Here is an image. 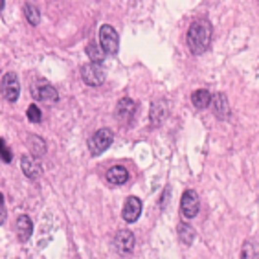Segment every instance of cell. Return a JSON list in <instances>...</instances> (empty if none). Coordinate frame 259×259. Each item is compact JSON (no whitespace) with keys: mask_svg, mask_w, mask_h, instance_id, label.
<instances>
[{"mask_svg":"<svg viewBox=\"0 0 259 259\" xmlns=\"http://www.w3.org/2000/svg\"><path fill=\"white\" fill-rule=\"evenodd\" d=\"M214 37V28L208 19H197L193 21L188 30V48L191 54L202 55L212 44Z\"/></svg>","mask_w":259,"mask_h":259,"instance_id":"6da1fadb","label":"cell"},{"mask_svg":"<svg viewBox=\"0 0 259 259\" xmlns=\"http://www.w3.org/2000/svg\"><path fill=\"white\" fill-rule=\"evenodd\" d=\"M112 140H114V132H112L110 129H107V127H105V129L96 130V132L90 136V140H88V152H90L92 156L103 154V152L110 147Z\"/></svg>","mask_w":259,"mask_h":259,"instance_id":"7a4b0ae2","label":"cell"},{"mask_svg":"<svg viewBox=\"0 0 259 259\" xmlns=\"http://www.w3.org/2000/svg\"><path fill=\"white\" fill-rule=\"evenodd\" d=\"M31 96L43 101V103H55L59 101V92L55 90V86L52 83H48L46 79H37L31 85Z\"/></svg>","mask_w":259,"mask_h":259,"instance_id":"3957f363","label":"cell"},{"mask_svg":"<svg viewBox=\"0 0 259 259\" xmlns=\"http://www.w3.org/2000/svg\"><path fill=\"white\" fill-rule=\"evenodd\" d=\"M99 46H101V50L108 55L118 54L120 39H118V33H116V30L110 24H103V26L99 28Z\"/></svg>","mask_w":259,"mask_h":259,"instance_id":"277c9868","label":"cell"},{"mask_svg":"<svg viewBox=\"0 0 259 259\" xmlns=\"http://www.w3.org/2000/svg\"><path fill=\"white\" fill-rule=\"evenodd\" d=\"M81 79L88 86H101L105 83V70L99 63H88L81 66Z\"/></svg>","mask_w":259,"mask_h":259,"instance_id":"5b68a950","label":"cell"},{"mask_svg":"<svg viewBox=\"0 0 259 259\" xmlns=\"http://www.w3.org/2000/svg\"><path fill=\"white\" fill-rule=\"evenodd\" d=\"M0 92L6 101L9 103H15L19 96H21V83H19V77L13 72H8L6 76L2 77V83H0Z\"/></svg>","mask_w":259,"mask_h":259,"instance_id":"8992f818","label":"cell"},{"mask_svg":"<svg viewBox=\"0 0 259 259\" xmlns=\"http://www.w3.org/2000/svg\"><path fill=\"white\" fill-rule=\"evenodd\" d=\"M200 208V200L195 190H186L182 198H180V212H182L184 219H193L198 214Z\"/></svg>","mask_w":259,"mask_h":259,"instance_id":"52a82bcc","label":"cell"},{"mask_svg":"<svg viewBox=\"0 0 259 259\" xmlns=\"http://www.w3.org/2000/svg\"><path fill=\"white\" fill-rule=\"evenodd\" d=\"M21 168H22L24 175L28 176V178H31V180H39L43 176V171H44L43 164L33 154H24L22 158H21Z\"/></svg>","mask_w":259,"mask_h":259,"instance_id":"ba28073f","label":"cell"},{"mask_svg":"<svg viewBox=\"0 0 259 259\" xmlns=\"http://www.w3.org/2000/svg\"><path fill=\"white\" fill-rule=\"evenodd\" d=\"M114 246L116 252L122 256H130L134 250V236L130 230H120L114 236Z\"/></svg>","mask_w":259,"mask_h":259,"instance_id":"9c48e42d","label":"cell"},{"mask_svg":"<svg viewBox=\"0 0 259 259\" xmlns=\"http://www.w3.org/2000/svg\"><path fill=\"white\" fill-rule=\"evenodd\" d=\"M142 215V200L138 197H129L122 210V217L125 222H136Z\"/></svg>","mask_w":259,"mask_h":259,"instance_id":"30bf717a","label":"cell"},{"mask_svg":"<svg viewBox=\"0 0 259 259\" xmlns=\"http://www.w3.org/2000/svg\"><path fill=\"white\" fill-rule=\"evenodd\" d=\"M210 105H212L215 116H217L219 120H226V118L230 116V105H228L226 94H222V92L214 94V96H212V101H210Z\"/></svg>","mask_w":259,"mask_h":259,"instance_id":"8fae6325","label":"cell"},{"mask_svg":"<svg viewBox=\"0 0 259 259\" xmlns=\"http://www.w3.org/2000/svg\"><path fill=\"white\" fill-rule=\"evenodd\" d=\"M15 232H17V236H19V241H22V243L30 241L31 234H33V222H31V219L28 215H21V217L17 219Z\"/></svg>","mask_w":259,"mask_h":259,"instance_id":"7c38bea8","label":"cell"},{"mask_svg":"<svg viewBox=\"0 0 259 259\" xmlns=\"http://www.w3.org/2000/svg\"><path fill=\"white\" fill-rule=\"evenodd\" d=\"M105 178L112 186H122V184H125L129 180V171H127V168H123V166H112L107 171Z\"/></svg>","mask_w":259,"mask_h":259,"instance_id":"4fadbf2b","label":"cell"},{"mask_svg":"<svg viewBox=\"0 0 259 259\" xmlns=\"http://www.w3.org/2000/svg\"><path fill=\"white\" fill-rule=\"evenodd\" d=\"M136 110V101L130 98H122L116 105V116L120 120H130Z\"/></svg>","mask_w":259,"mask_h":259,"instance_id":"5bb4252c","label":"cell"},{"mask_svg":"<svg viewBox=\"0 0 259 259\" xmlns=\"http://www.w3.org/2000/svg\"><path fill=\"white\" fill-rule=\"evenodd\" d=\"M168 118V105L166 101H154L151 105V123L154 127H158Z\"/></svg>","mask_w":259,"mask_h":259,"instance_id":"9a60e30c","label":"cell"},{"mask_svg":"<svg viewBox=\"0 0 259 259\" xmlns=\"http://www.w3.org/2000/svg\"><path fill=\"white\" fill-rule=\"evenodd\" d=\"M191 101L197 108H206L212 101V94L206 90V88H198L191 94Z\"/></svg>","mask_w":259,"mask_h":259,"instance_id":"2e32d148","label":"cell"},{"mask_svg":"<svg viewBox=\"0 0 259 259\" xmlns=\"http://www.w3.org/2000/svg\"><path fill=\"white\" fill-rule=\"evenodd\" d=\"M28 145H30V152L33 156H43L46 152V142L43 140L41 136H35V134H31L28 138Z\"/></svg>","mask_w":259,"mask_h":259,"instance_id":"e0dca14e","label":"cell"},{"mask_svg":"<svg viewBox=\"0 0 259 259\" xmlns=\"http://www.w3.org/2000/svg\"><path fill=\"white\" fill-rule=\"evenodd\" d=\"M24 19L28 21V24L31 26H37L41 22V11H39L37 6H33V4H24Z\"/></svg>","mask_w":259,"mask_h":259,"instance_id":"ac0fdd59","label":"cell"},{"mask_svg":"<svg viewBox=\"0 0 259 259\" xmlns=\"http://www.w3.org/2000/svg\"><path fill=\"white\" fill-rule=\"evenodd\" d=\"M178 239L184 244H191L195 241V230L191 228V224H188V222H180L178 224Z\"/></svg>","mask_w":259,"mask_h":259,"instance_id":"d6986e66","label":"cell"},{"mask_svg":"<svg viewBox=\"0 0 259 259\" xmlns=\"http://www.w3.org/2000/svg\"><path fill=\"white\" fill-rule=\"evenodd\" d=\"M241 258L243 259H258L259 252H258V241L252 239V241H246L241 248Z\"/></svg>","mask_w":259,"mask_h":259,"instance_id":"ffe728a7","label":"cell"},{"mask_svg":"<svg viewBox=\"0 0 259 259\" xmlns=\"http://www.w3.org/2000/svg\"><path fill=\"white\" fill-rule=\"evenodd\" d=\"M86 55H88V59H92V63H103L105 59V52L101 50V46L96 44V43H92V44L86 46Z\"/></svg>","mask_w":259,"mask_h":259,"instance_id":"44dd1931","label":"cell"},{"mask_svg":"<svg viewBox=\"0 0 259 259\" xmlns=\"http://www.w3.org/2000/svg\"><path fill=\"white\" fill-rule=\"evenodd\" d=\"M0 158H2V162H6V164H9V162L13 160V152H11L8 142L4 138H0Z\"/></svg>","mask_w":259,"mask_h":259,"instance_id":"7402d4cb","label":"cell"},{"mask_svg":"<svg viewBox=\"0 0 259 259\" xmlns=\"http://www.w3.org/2000/svg\"><path fill=\"white\" fill-rule=\"evenodd\" d=\"M26 116H28V120L33 123H41V120H43V112H41V108H39L37 105H30L28 110H26Z\"/></svg>","mask_w":259,"mask_h":259,"instance_id":"603a6c76","label":"cell"},{"mask_svg":"<svg viewBox=\"0 0 259 259\" xmlns=\"http://www.w3.org/2000/svg\"><path fill=\"white\" fill-rule=\"evenodd\" d=\"M6 217H8V212H6V206H4V198L0 195V224L6 222Z\"/></svg>","mask_w":259,"mask_h":259,"instance_id":"cb8c5ba5","label":"cell"},{"mask_svg":"<svg viewBox=\"0 0 259 259\" xmlns=\"http://www.w3.org/2000/svg\"><path fill=\"white\" fill-rule=\"evenodd\" d=\"M4 6H6V0H0V11L4 9Z\"/></svg>","mask_w":259,"mask_h":259,"instance_id":"d4e9b609","label":"cell"}]
</instances>
